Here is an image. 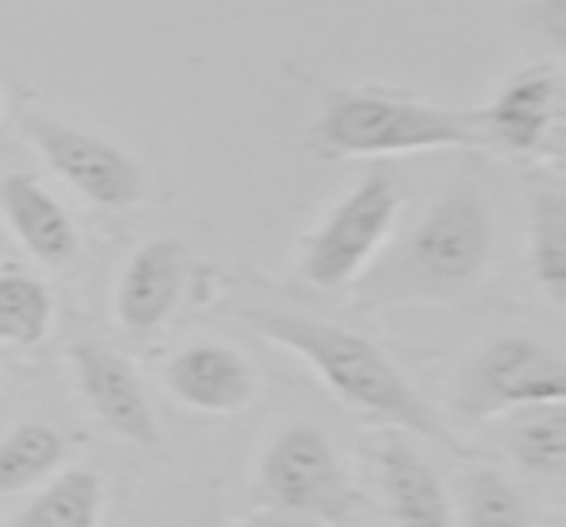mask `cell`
Masks as SVG:
<instances>
[{
	"label": "cell",
	"mask_w": 566,
	"mask_h": 527,
	"mask_svg": "<svg viewBox=\"0 0 566 527\" xmlns=\"http://www.w3.org/2000/svg\"><path fill=\"white\" fill-rule=\"evenodd\" d=\"M244 323L272 346L307 361V369L349 411L380 426H392V431L442 442L447 450L462 454L458 439L442 426L431 403L411 388V380L396 369L392 357L365 334L323 323V318L292 315V310H244Z\"/></svg>",
	"instance_id": "6da1fadb"
},
{
	"label": "cell",
	"mask_w": 566,
	"mask_h": 527,
	"mask_svg": "<svg viewBox=\"0 0 566 527\" xmlns=\"http://www.w3.org/2000/svg\"><path fill=\"white\" fill-rule=\"evenodd\" d=\"M493 205L478 187H454L373 260L357 280L361 307L447 303L473 292L493 260Z\"/></svg>",
	"instance_id": "7a4b0ae2"
},
{
	"label": "cell",
	"mask_w": 566,
	"mask_h": 527,
	"mask_svg": "<svg viewBox=\"0 0 566 527\" xmlns=\"http://www.w3.org/2000/svg\"><path fill=\"white\" fill-rule=\"evenodd\" d=\"M442 148H481L478 113L377 86H326L311 120V151L323 159H388Z\"/></svg>",
	"instance_id": "3957f363"
},
{
	"label": "cell",
	"mask_w": 566,
	"mask_h": 527,
	"mask_svg": "<svg viewBox=\"0 0 566 527\" xmlns=\"http://www.w3.org/2000/svg\"><path fill=\"white\" fill-rule=\"evenodd\" d=\"M357 504L342 450L315 423H292L275 431L252 477V508L323 519L342 527Z\"/></svg>",
	"instance_id": "277c9868"
},
{
	"label": "cell",
	"mask_w": 566,
	"mask_h": 527,
	"mask_svg": "<svg viewBox=\"0 0 566 527\" xmlns=\"http://www.w3.org/2000/svg\"><path fill=\"white\" fill-rule=\"evenodd\" d=\"M403 210V187L392 167H373L354 190L318 221L300 249L303 284L318 292H342L365 276L373 260L388 249V236Z\"/></svg>",
	"instance_id": "5b68a950"
},
{
	"label": "cell",
	"mask_w": 566,
	"mask_h": 527,
	"mask_svg": "<svg viewBox=\"0 0 566 527\" xmlns=\"http://www.w3.org/2000/svg\"><path fill=\"white\" fill-rule=\"evenodd\" d=\"M566 400V365L532 334H501L485 341L458 372L454 408L465 419H504L512 411Z\"/></svg>",
	"instance_id": "8992f818"
},
{
	"label": "cell",
	"mask_w": 566,
	"mask_h": 527,
	"mask_svg": "<svg viewBox=\"0 0 566 527\" xmlns=\"http://www.w3.org/2000/svg\"><path fill=\"white\" fill-rule=\"evenodd\" d=\"M24 133L35 144V151L48 159L51 171L102 210H128L148 190L144 167L105 136L55 120L48 113L24 117Z\"/></svg>",
	"instance_id": "52a82bcc"
},
{
	"label": "cell",
	"mask_w": 566,
	"mask_h": 527,
	"mask_svg": "<svg viewBox=\"0 0 566 527\" xmlns=\"http://www.w3.org/2000/svg\"><path fill=\"white\" fill-rule=\"evenodd\" d=\"M478 113L481 148L524 159L563 156V74L555 63L516 71Z\"/></svg>",
	"instance_id": "ba28073f"
},
{
	"label": "cell",
	"mask_w": 566,
	"mask_h": 527,
	"mask_svg": "<svg viewBox=\"0 0 566 527\" xmlns=\"http://www.w3.org/2000/svg\"><path fill=\"white\" fill-rule=\"evenodd\" d=\"M71 365L78 392L86 400V408L109 426L117 439L133 442L144 450H159V423L156 408H151L148 392H144L140 372L133 369L125 354H117L105 341H74L71 346Z\"/></svg>",
	"instance_id": "9c48e42d"
},
{
	"label": "cell",
	"mask_w": 566,
	"mask_h": 527,
	"mask_svg": "<svg viewBox=\"0 0 566 527\" xmlns=\"http://www.w3.org/2000/svg\"><path fill=\"white\" fill-rule=\"evenodd\" d=\"M164 384L175 403L202 415H237L256 400V372L241 349L226 341H190L164 365Z\"/></svg>",
	"instance_id": "30bf717a"
},
{
	"label": "cell",
	"mask_w": 566,
	"mask_h": 527,
	"mask_svg": "<svg viewBox=\"0 0 566 527\" xmlns=\"http://www.w3.org/2000/svg\"><path fill=\"white\" fill-rule=\"evenodd\" d=\"M187 284V249L175 236H156L128 256L117 280L113 310L128 334H151L175 315Z\"/></svg>",
	"instance_id": "8fae6325"
},
{
	"label": "cell",
	"mask_w": 566,
	"mask_h": 527,
	"mask_svg": "<svg viewBox=\"0 0 566 527\" xmlns=\"http://www.w3.org/2000/svg\"><path fill=\"white\" fill-rule=\"evenodd\" d=\"M385 488L388 516L396 527H454V500L442 485L439 470L403 434H388L373 446Z\"/></svg>",
	"instance_id": "7c38bea8"
},
{
	"label": "cell",
	"mask_w": 566,
	"mask_h": 527,
	"mask_svg": "<svg viewBox=\"0 0 566 527\" xmlns=\"http://www.w3.org/2000/svg\"><path fill=\"white\" fill-rule=\"evenodd\" d=\"M0 213L17 233V241L48 268H66L78 256L74 218L35 175L12 171L0 179Z\"/></svg>",
	"instance_id": "4fadbf2b"
},
{
	"label": "cell",
	"mask_w": 566,
	"mask_h": 527,
	"mask_svg": "<svg viewBox=\"0 0 566 527\" xmlns=\"http://www.w3.org/2000/svg\"><path fill=\"white\" fill-rule=\"evenodd\" d=\"M504 450L524 473L539 481H558L566 473V408L539 403L504 415Z\"/></svg>",
	"instance_id": "5bb4252c"
},
{
	"label": "cell",
	"mask_w": 566,
	"mask_h": 527,
	"mask_svg": "<svg viewBox=\"0 0 566 527\" xmlns=\"http://www.w3.org/2000/svg\"><path fill=\"white\" fill-rule=\"evenodd\" d=\"M105 481L94 470H66L43 481L12 527H102Z\"/></svg>",
	"instance_id": "9a60e30c"
},
{
	"label": "cell",
	"mask_w": 566,
	"mask_h": 527,
	"mask_svg": "<svg viewBox=\"0 0 566 527\" xmlns=\"http://www.w3.org/2000/svg\"><path fill=\"white\" fill-rule=\"evenodd\" d=\"M66 434L40 419L17 423L0 439V496H17L28 488L55 477V470L66 462Z\"/></svg>",
	"instance_id": "2e32d148"
},
{
	"label": "cell",
	"mask_w": 566,
	"mask_h": 527,
	"mask_svg": "<svg viewBox=\"0 0 566 527\" xmlns=\"http://www.w3.org/2000/svg\"><path fill=\"white\" fill-rule=\"evenodd\" d=\"M454 527H539V516L501 470L470 465L458 481Z\"/></svg>",
	"instance_id": "e0dca14e"
},
{
	"label": "cell",
	"mask_w": 566,
	"mask_h": 527,
	"mask_svg": "<svg viewBox=\"0 0 566 527\" xmlns=\"http://www.w3.org/2000/svg\"><path fill=\"white\" fill-rule=\"evenodd\" d=\"M532 272L551 307L566 303V194L558 182L532 198Z\"/></svg>",
	"instance_id": "ac0fdd59"
},
{
	"label": "cell",
	"mask_w": 566,
	"mask_h": 527,
	"mask_svg": "<svg viewBox=\"0 0 566 527\" xmlns=\"http://www.w3.org/2000/svg\"><path fill=\"white\" fill-rule=\"evenodd\" d=\"M51 323H55V299L48 284L28 272H4L0 276V346H40L51 334Z\"/></svg>",
	"instance_id": "d6986e66"
},
{
	"label": "cell",
	"mask_w": 566,
	"mask_h": 527,
	"mask_svg": "<svg viewBox=\"0 0 566 527\" xmlns=\"http://www.w3.org/2000/svg\"><path fill=\"white\" fill-rule=\"evenodd\" d=\"M535 32L547 35L555 55L566 48V0H535Z\"/></svg>",
	"instance_id": "ffe728a7"
},
{
	"label": "cell",
	"mask_w": 566,
	"mask_h": 527,
	"mask_svg": "<svg viewBox=\"0 0 566 527\" xmlns=\"http://www.w3.org/2000/svg\"><path fill=\"white\" fill-rule=\"evenodd\" d=\"M241 527H334V524H323V519H307V516H287V512L256 508Z\"/></svg>",
	"instance_id": "44dd1931"
},
{
	"label": "cell",
	"mask_w": 566,
	"mask_h": 527,
	"mask_svg": "<svg viewBox=\"0 0 566 527\" xmlns=\"http://www.w3.org/2000/svg\"><path fill=\"white\" fill-rule=\"evenodd\" d=\"M0 384H4V377H0Z\"/></svg>",
	"instance_id": "7402d4cb"
}]
</instances>
